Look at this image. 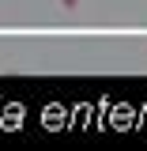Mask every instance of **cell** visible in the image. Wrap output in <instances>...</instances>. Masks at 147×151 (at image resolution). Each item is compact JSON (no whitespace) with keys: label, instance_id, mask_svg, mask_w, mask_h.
Masks as SVG:
<instances>
[{"label":"cell","instance_id":"cell-1","mask_svg":"<svg viewBox=\"0 0 147 151\" xmlns=\"http://www.w3.org/2000/svg\"><path fill=\"white\" fill-rule=\"evenodd\" d=\"M60 4H64V8H68V12H72V8H75V4H79V0H60Z\"/></svg>","mask_w":147,"mask_h":151}]
</instances>
